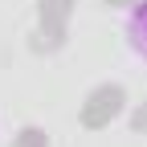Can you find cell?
I'll return each mask as SVG.
<instances>
[{
	"label": "cell",
	"mask_w": 147,
	"mask_h": 147,
	"mask_svg": "<svg viewBox=\"0 0 147 147\" xmlns=\"http://www.w3.org/2000/svg\"><path fill=\"white\" fill-rule=\"evenodd\" d=\"M123 41L139 61H147V0H135V8L123 21Z\"/></svg>",
	"instance_id": "6da1fadb"
}]
</instances>
